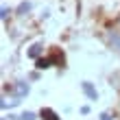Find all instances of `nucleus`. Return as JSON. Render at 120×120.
Masks as SVG:
<instances>
[{"label":"nucleus","mask_w":120,"mask_h":120,"mask_svg":"<svg viewBox=\"0 0 120 120\" xmlns=\"http://www.w3.org/2000/svg\"><path fill=\"white\" fill-rule=\"evenodd\" d=\"M52 61L63 63V55H59V52H57V55H52V57H48V59H39V61H37V68H48Z\"/></svg>","instance_id":"f257e3e1"},{"label":"nucleus","mask_w":120,"mask_h":120,"mask_svg":"<svg viewBox=\"0 0 120 120\" xmlns=\"http://www.w3.org/2000/svg\"><path fill=\"white\" fill-rule=\"evenodd\" d=\"M83 92H85V94L92 98V101H96V96H98V94H96V90L92 87V83H83Z\"/></svg>","instance_id":"f03ea898"},{"label":"nucleus","mask_w":120,"mask_h":120,"mask_svg":"<svg viewBox=\"0 0 120 120\" xmlns=\"http://www.w3.org/2000/svg\"><path fill=\"white\" fill-rule=\"evenodd\" d=\"M41 118L44 120H59V116L55 114L52 109H41Z\"/></svg>","instance_id":"7ed1b4c3"},{"label":"nucleus","mask_w":120,"mask_h":120,"mask_svg":"<svg viewBox=\"0 0 120 120\" xmlns=\"http://www.w3.org/2000/svg\"><path fill=\"white\" fill-rule=\"evenodd\" d=\"M26 92H29V85H24V83H20V85H18V96H24Z\"/></svg>","instance_id":"20e7f679"},{"label":"nucleus","mask_w":120,"mask_h":120,"mask_svg":"<svg viewBox=\"0 0 120 120\" xmlns=\"http://www.w3.org/2000/svg\"><path fill=\"white\" fill-rule=\"evenodd\" d=\"M39 50H41V46H39V44H35V46L31 48V52H29V55H31V57H37V55H39Z\"/></svg>","instance_id":"39448f33"},{"label":"nucleus","mask_w":120,"mask_h":120,"mask_svg":"<svg viewBox=\"0 0 120 120\" xmlns=\"http://www.w3.org/2000/svg\"><path fill=\"white\" fill-rule=\"evenodd\" d=\"M22 120H35V114H33V111H24V114H22Z\"/></svg>","instance_id":"423d86ee"},{"label":"nucleus","mask_w":120,"mask_h":120,"mask_svg":"<svg viewBox=\"0 0 120 120\" xmlns=\"http://www.w3.org/2000/svg\"><path fill=\"white\" fill-rule=\"evenodd\" d=\"M101 120H111V118H109V114H103V116H101Z\"/></svg>","instance_id":"0eeeda50"}]
</instances>
